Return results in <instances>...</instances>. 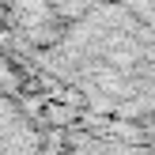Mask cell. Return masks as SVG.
Wrapping results in <instances>:
<instances>
[{
	"label": "cell",
	"instance_id": "6da1fadb",
	"mask_svg": "<svg viewBox=\"0 0 155 155\" xmlns=\"http://www.w3.org/2000/svg\"><path fill=\"white\" fill-rule=\"evenodd\" d=\"M0 155H57L45 106L27 91L8 53H0Z\"/></svg>",
	"mask_w": 155,
	"mask_h": 155
},
{
	"label": "cell",
	"instance_id": "7a4b0ae2",
	"mask_svg": "<svg viewBox=\"0 0 155 155\" xmlns=\"http://www.w3.org/2000/svg\"><path fill=\"white\" fill-rule=\"evenodd\" d=\"M125 15H133V19L140 23L148 34H155V4H129Z\"/></svg>",
	"mask_w": 155,
	"mask_h": 155
},
{
	"label": "cell",
	"instance_id": "3957f363",
	"mask_svg": "<svg viewBox=\"0 0 155 155\" xmlns=\"http://www.w3.org/2000/svg\"><path fill=\"white\" fill-rule=\"evenodd\" d=\"M4 15H8V8H0V23H4Z\"/></svg>",
	"mask_w": 155,
	"mask_h": 155
}]
</instances>
